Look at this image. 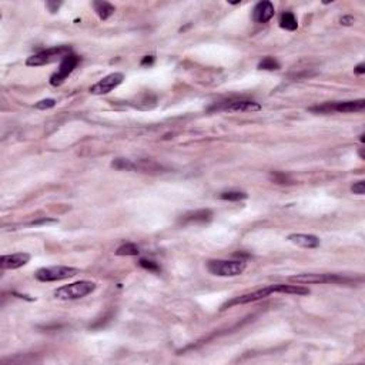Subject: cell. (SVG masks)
<instances>
[{"mask_svg": "<svg viewBox=\"0 0 365 365\" xmlns=\"http://www.w3.org/2000/svg\"><path fill=\"white\" fill-rule=\"evenodd\" d=\"M276 15V8L271 2L268 0H263L256 5V8L253 9V20L256 23H267Z\"/></svg>", "mask_w": 365, "mask_h": 365, "instance_id": "8fae6325", "label": "cell"}, {"mask_svg": "<svg viewBox=\"0 0 365 365\" xmlns=\"http://www.w3.org/2000/svg\"><path fill=\"white\" fill-rule=\"evenodd\" d=\"M210 110H224V111H260L261 110V104L257 101H251V100H228V101H223L218 106L215 104L211 107Z\"/></svg>", "mask_w": 365, "mask_h": 365, "instance_id": "9c48e42d", "label": "cell"}, {"mask_svg": "<svg viewBox=\"0 0 365 365\" xmlns=\"http://www.w3.org/2000/svg\"><path fill=\"white\" fill-rule=\"evenodd\" d=\"M71 53V49L69 46H56V47H50L42 50L39 53L30 56L26 60L27 66L32 67H39V66H46V64H52L56 62H62L63 59Z\"/></svg>", "mask_w": 365, "mask_h": 365, "instance_id": "3957f363", "label": "cell"}, {"mask_svg": "<svg viewBox=\"0 0 365 365\" xmlns=\"http://www.w3.org/2000/svg\"><path fill=\"white\" fill-rule=\"evenodd\" d=\"M93 6H94V10H96L97 16L101 20H107V19L116 12V8L111 3H108V2H94Z\"/></svg>", "mask_w": 365, "mask_h": 365, "instance_id": "2e32d148", "label": "cell"}, {"mask_svg": "<svg viewBox=\"0 0 365 365\" xmlns=\"http://www.w3.org/2000/svg\"><path fill=\"white\" fill-rule=\"evenodd\" d=\"M354 22H355V19L352 18V16H342V18L339 19V23L342 26H351Z\"/></svg>", "mask_w": 365, "mask_h": 365, "instance_id": "4316f807", "label": "cell"}, {"mask_svg": "<svg viewBox=\"0 0 365 365\" xmlns=\"http://www.w3.org/2000/svg\"><path fill=\"white\" fill-rule=\"evenodd\" d=\"M260 70H267V71H274L280 69V63L277 62L274 57H264L261 62L259 63Z\"/></svg>", "mask_w": 365, "mask_h": 365, "instance_id": "44dd1931", "label": "cell"}, {"mask_svg": "<svg viewBox=\"0 0 365 365\" xmlns=\"http://www.w3.org/2000/svg\"><path fill=\"white\" fill-rule=\"evenodd\" d=\"M351 191L354 193V194H358V196H362L365 193V181H356L354 183L352 186H351Z\"/></svg>", "mask_w": 365, "mask_h": 365, "instance_id": "d4e9b609", "label": "cell"}, {"mask_svg": "<svg viewBox=\"0 0 365 365\" xmlns=\"http://www.w3.org/2000/svg\"><path fill=\"white\" fill-rule=\"evenodd\" d=\"M287 240L303 249H317L320 246V238L314 234H290Z\"/></svg>", "mask_w": 365, "mask_h": 365, "instance_id": "4fadbf2b", "label": "cell"}, {"mask_svg": "<svg viewBox=\"0 0 365 365\" xmlns=\"http://www.w3.org/2000/svg\"><path fill=\"white\" fill-rule=\"evenodd\" d=\"M60 6H62V2H47L46 3V8L49 9L50 13H56L57 10L60 9Z\"/></svg>", "mask_w": 365, "mask_h": 365, "instance_id": "484cf974", "label": "cell"}, {"mask_svg": "<svg viewBox=\"0 0 365 365\" xmlns=\"http://www.w3.org/2000/svg\"><path fill=\"white\" fill-rule=\"evenodd\" d=\"M139 253H140L139 247L136 244H133V242H126V244L120 246L116 250V256H120V257H125V256H137Z\"/></svg>", "mask_w": 365, "mask_h": 365, "instance_id": "ffe728a7", "label": "cell"}, {"mask_svg": "<svg viewBox=\"0 0 365 365\" xmlns=\"http://www.w3.org/2000/svg\"><path fill=\"white\" fill-rule=\"evenodd\" d=\"M271 294H274L271 285L270 287H266V288H261V290H257V291H253V293H249V294H242L240 297H235L232 298L231 301H227L221 307V310H227L230 308L232 305H242V304H250L254 303V301H259V300H263V298H267Z\"/></svg>", "mask_w": 365, "mask_h": 365, "instance_id": "30bf717a", "label": "cell"}, {"mask_svg": "<svg viewBox=\"0 0 365 365\" xmlns=\"http://www.w3.org/2000/svg\"><path fill=\"white\" fill-rule=\"evenodd\" d=\"M54 106H56V100L54 98H45V100H40L39 103L35 104L37 110H49V108H53Z\"/></svg>", "mask_w": 365, "mask_h": 365, "instance_id": "603a6c76", "label": "cell"}, {"mask_svg": "<svg viewBox=\"0 0 365 365\" xmlns=\"http://www.w3.org/2000/svg\"><path fill=\"white\" fill-rule=\"evenodd\" d=\"M79 268L66 267V266H53V267H43L36 271V280L42 283H52V281H62L79 274Z\"/></svg>", "mask_w": 365, "mask_h": 365, "instance_id": "277c9868", "label": "cell"}, {"mask_svg": "<svg viewBox=\"0 0 365 365\" xmlns=\"http://www.w3.org/2000/svg\"><path fill=\"white\" fill-rule=\"evenodd\" d=\"M79 63H80V57L77 54H67L62 62H60V66H59L57 71L50 76V84L52 86H60V84H63L64 80L73 73V70L77 67Z\"/></svg>", "mask_w": 365, "mask_h": 365, "instance_id": "52a82bcc", "label": "cell"}, {"mask_svg": "<svg viewBox=\"0 0 365 365\" xmlns=\"http://www.w3.org/2000/svg\"><path fill=\"white\" fill-rule=\"evenodd\" d=\"M247 267L242 260H210L207 263V270L218 277H237L244 273Z\"/></svg>", "mask_w": 365, "mask_h": 365, "instance_id": "7a4b0ae2", "label": "cell"}, {"mask_svg": "<svg viewBox=\"0 0 365 365\" xmlns=\"http://www.w3.org/2000/svg\"><path fill=\"white\" fill-rule=\"evenodd\" d=\"M29 261H30V254H27V253H16V254L3 256L0 259V267L3 270H16V268L26 266Z\"/></svg>", "mask_w": 365, "mask_h": 365, "instance_id": "7c38bea8", "label": "cell"}, {"mask_svg": "<svg viewBox=\"0 0 365 365\" xmlns=\"http://www.w3.org/2000/svg\"><path fill=\"white\" fill-rule=\"evenodd\" d=\"M96 290V284L93 281H77L69 285H63L60 288L54 290V298L62 300V301H71V300H80L86 295L91 294Z\"/></svg>", "mask_w": 365, "mask_h": 365, "instance_id": "6da1fadb", "label": "cell"}, {"mask_svg": "<svg viewBox=\"0 0 365 365\" xmlns=\"http://www.w3.org/2000/svg\"><path fill=\"white\" fill-rule=\"evenodd\" d=\"M154 63V56H144L142 60V66H152Z\"/></svg>", "mask_w": 365, "mask_h": 365, "instance_id": "83f0119b", "label": "cell"}, {"mask_svg": "<svg viewBox=\"0 0 365 365\" xmlns=\"http://www.w3.org/2000/svg\"><path fill=\"white\" fill-rule=\"evenodd\" d=\"M139 264H140V267L146 268V270H149V271H153V273H160L161 271L160 266H159L157 263L152 261V260L142 259L139 261Z\"/></svg>", "mask_w": 365, "mask_h": 365, "instance_id": "7402d4cb", "label": "cell"}, {"mask_svg": "<svg viewBox=\"0 0 365 365\" xmlns=\"http://www.w3.org/2000/svg\"><path fill=\"white\" fill-rule=\"evenodd\" d=\"M125 80V74L123 73H110L107 74L106 77H103L101 80H98L97 83H94L91 87H90V93L91 94H97V96H103V94H108L110 91L118 87Z\"/></svg>", "mask_w": 365, "mask_h": 365, "instance_id": "ba28073f", "label": "cell"}, {"mask_svg": "<svg viewBox=\"0 0 365 365\" xmlns=\"http://www.w3.org/2000/svg\"><path fill=\"white\" fill-rule=\"evenodd\" d=\"M274 293L280 294H293V295H308L310 290L303 285H288V284H273L271 285Z\"/></svg>", "mask_w": 365, "mask_h": 365, "instance_id": "9a60e30c", "label": "cell"}, {"mask_svg": "<svg viewBox=\"0 0 365 365\" xmlns=\"http://www.w3.org/2000/svg\"><path fill=\"white\" fill-rule=\"evenodd\" d=\"M354 71H355L356 74H364V73H365V64H364V63H359V64L356 66L355 69H354Z\"/></svg>", "mask_w": 365, "mask_h": 365, "instance_id": "f1b7e54d", "label": "cell"}, {"mask_svg": "<svg viewBox=\"0 0 365 365\" xmlns=\"http://www.w3.org/2000/svg\"><path fill=\"white\" fill-rule=\"evenodd\" d=\"M271 180L274 183H277V184H290L288 181H291L288 176H285L284 173H278V171L271 173Z\"/></svg>", "mask_w": 365, "mask_h": 365, "instance_id": "cb8c5ba5", "label": "cell"}, {"mask_svg": "<svg viewBox=\"0 0 365 365\" xmlns=\"http://www.w3.org/2000/svg\"><path fill=\"white\" fill-rule=\"evenodd\" d=\"M247 197H249V194L246 191H238V190L224 191L220 194V198L225 200V201H241V200H246Z\"/></svg>", "mask_w": 365, "mask_h": 365, "instance_id": "d6986e66", "label": "cell"}, {"mask_svg": "<svg viewBox=\"0 0 365 365\" xmlns=\"http://www.w3.org/2000/svg\"><path fill=\"white\" fill-rule=\"evenodd\" d=\"M365 108V100L359 98V100H351V101H339V103H325L322 106L311 107L310 111L314 113H331V111H337V113H358V111H364Z\"/></svg>", "mask_w": 365, "mask_h": 365, "instance_id": "8992f818", "label": "cell"}, {"mask_svg": "<svg viewBox=\"0 0 365 365\" xmlns=\"http://www.w3.org/2000/svg\"><path fill=\"white\" fill-rule=\"evenodd\" d=\"M280 27L288 30V32H294L298 29V22L297 18L294 16V13L291 12H284L281 16H280Z\"/></svg>", "mask_w": 365, "mask_h": 365, "instance_id": "e0dca14e", "label": "cell"}, {"mask_svg": "<svg viewBox=\"0 0 365 365\" xmlns=\"http://www.w3.org/2000/svg\"><path fill=\"white\" fill-rule=\"evenodd\" d=\"M111 167H114L117 170H126V171H133L137 169V164L133 163L129 159H123V157H118L111 161Z\"/></svg>", "mask_w": 365, "mask_h": 365, "instance_id": "ac0fdd59", "label": "cell"}, {"mask_svg": "<svg viewBox=\"0 0 365 365\" xmlns=\"http://www.w3.org/2000/svg\"><path fill=\"white\" fill-rule=\"evenodd\" d=\"M213 218V211L208 208H203V210H196V211H190V213L181 215L180 223L181 224H193V223H207Z\"/></svg>", "mask_w": 365, "mask_h": 365, "instance_id": "5bb4252c", "label": "cell"}, {"mask_svg": "<svg viewBox=\"0 0 365 365\" xmlns=\"http://www.w3.org/2000/svg\"><path fill=\"white\" fill-rule=\"evenodd\" d=\"M290 281L297 284H348L352 280L339 274H300L290 277Z\"/></svg>", "mask_w": 365, "mask_h": 365, "instance_id": "5b68a950", "label": "cell"}, {"mask_svg": "<svg viewBox=\"0 0 365 365\" xmlns=\"http://www.w3.org/2000/svg\"><path fill=\"white\" fill-rule=\"evenodd\" d=\"M359 157H361V159H364V150H362V149L359 150Z\"/></svg>", "mask_w": 365, "mask_h": 365, "instance_id": "f546056e", "label": "cell"}]
</instances>
